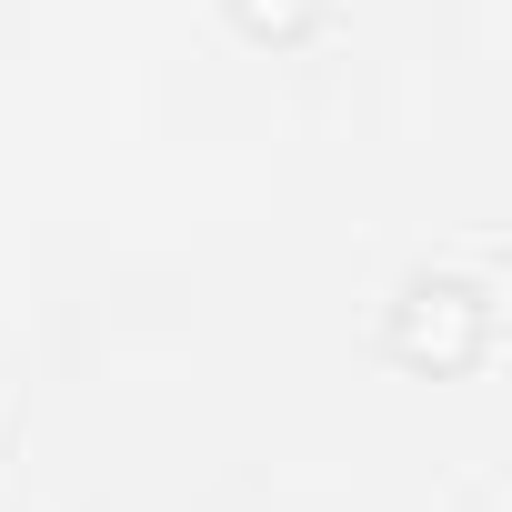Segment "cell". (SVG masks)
I'll return each mask as SVG.
<instances>
[{"mask_svg":"<svg viewBox=\"0 0 512 512\" xmlns=\"http://www.w3.org/2000/svg\"><path fill=\"white\" fill-rule=\"evenodd\" d=\"M492 342V292L462 272H412L392 292V362L412 372H472Z\"/></svg>","mask_w":512,"mask_h":512,"instance_id":"6da1fadb","label":"cell"},{"mask_svg":"<svg viewBox=\"0 0 512 512\" xmlns=\"http://www.w3.org/2000/svg\"><path fill=\"white\" fill-rule=\"evenodd\" d=\"M231 21H241L251 41H312V31L332 21V0H231Z\"/></svg>","mask_w":512,"mask_h":512,"instance_id":"7a4b0ae2","label":"cell"}]
</instances>
